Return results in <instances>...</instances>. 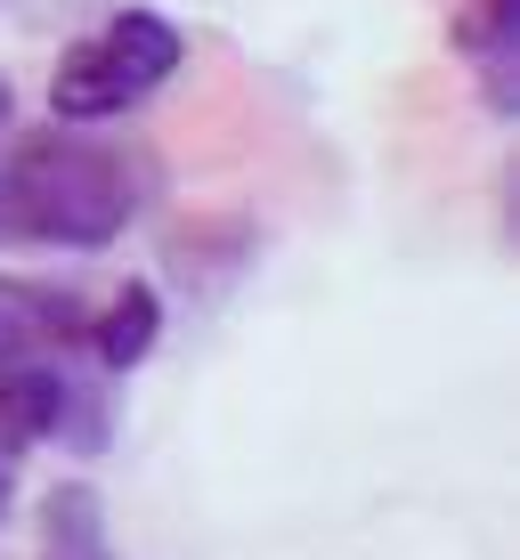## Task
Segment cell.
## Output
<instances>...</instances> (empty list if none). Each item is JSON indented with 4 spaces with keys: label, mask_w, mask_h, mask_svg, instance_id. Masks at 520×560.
<instances>
[{
    "label": "cell",
    "mask_w": 520,
    "mask_h": 560,
    "mask_svg": "<svg viewBox=\"0 0 520 560\" xmlns=\"http://www.w3.org/2000/svg\"><path fill=\"white\" fill-rule=\"evenodd\" d=\"M187 66V33L171 25L163 9H114L106 25L73 33L66 49H57L49 66V122H123V114H139L171 73Z\"/></svg>",
    "instance_id": "cell-2"
},
{
    "label": "cell",
    "mask_w": 520,
    "mask_h": 560,
    "mask_svg": "<svg viewBox=\"0 0 520 560\" xmlns=\"http://www.w3.org/2000/svg\"><path fill=\"white\" fill-rule=\"evenodd\" d=\"M82 325L90 308L57 284H33V277H0V374L25 358H57V350H82Z\"/></svg>",
    "instance_id": "cell-4"
},
{
    "label": "cell",
    "mask_w": 520,
    "mask_h": 560,
    "mask_svg": "<svg viewBox=\"0 0 520 560\" xmlns=\"http://www.w3.org/2000/svg\"><path fill=\"white\" fill-rule=\"evenodd\" d=\"M139 220V163L73 122L0 154V253H106Z\"/></svg>",
    "instance_id": "cell-1"
},
{
    "label": "cell",
    "mask_w": 520,
    "mask_h": 560,
    "mask_svg": "<svg viewBox=\"0 0 520 560\" xmlns=\"http://www.w3.org/2000/svg\"><path fill=\"white\" fill-rule=\"evenodd\" d=\"M455 49L472 57L488 106L520 98V0H472V16L455 25Z\"/></svg>",
    "instance_id": "cell-6"
},
{
    "label": "cell",
    "mask_w": 520,
    "mask_h": 560,
    "mask_svg": "<svg viewBox=\"0 0 520 560\" xmlns=\"http://www.w3.org/2000/svg\"><path fill=\"white\" fill-rule=\"evenodd\" d=\"M155 341H163V293L147 277H123L106 293V308L82 325V350H90L99 374H139L155 358Z\"/></svg>",
    "instance_id": "cell-5"
},
{
    "label": "cell",
    "mask_w": 520,
    "mask_h": 560,
    "mask_svg": "<svg viewBox=\"0 0 520 560\" xmlns=\"http://www.w3.org/2000/svg\"><path fill=\"white\" fill-rule=\"evenodd\" d=\"M42 560H123L106 536V495L90 479H57L42 495Z\"/></svg>",
    "instance_id": "cell-7"
},
{
    "label": "cell",
    "mask_w": 520,
    "mask_h": 560,
    "mask_svg": "<svg viewBox=\"0 0 520 560\" xmlns=\"http://www.w3.org/2000/svg\"><path fill=\"white\" fill-rule=\"evenodd\" d=\"M16 471H25V447L0 439V520H9V495H16Z\"/></svg>",
    "instance_id": "cell-8"
},
{
    "label": "cell",
    "mask_w": 520,
    "mask_h": 560,
    "mask_svg": "<svg viewBox=\"0 0 520 560\" xmlns=\"http://www.w3.org/2000/svg\"><path fill=\"white\" fill-rule=\"evenodd\" d=\"M0 439L9 447H106V398L90 390L82 374L66 365V350L57 358H25V365H9L0 374Z\"/></svg>",
    "instance_id": "cell-3"
}]
</instances>
